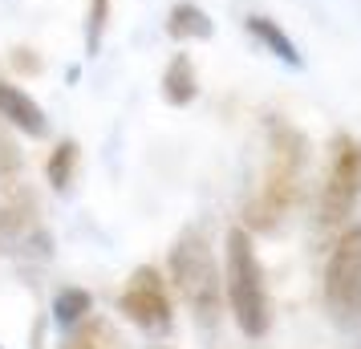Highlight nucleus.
<instances>
[{
  "label": "nucleus",
  "instance_id": "obj_1",
  "mask_svg": "<svg viewBox=\"0 0 361 349\" xmlns=\"http://www.w3.org/2000/svg\"><path fill=\"white\" fill-rule=\"evenodd\" d=\"M305 166H309V138L293 122L272 118L268 122V166H264L252 200L244 203V228L252 235H268L284 224V216L300 200Z\"/></svg>",
  "mask_w": 361,
  "mask_h": 349
},
{
  "label": "nucleus",
  "instance_id": "obj_2",
  "mask_svg": "<svg viewBox=\"0 0 361 349\" xmlns=\"http://www.w3.org/2000/svg\"><path fill=\"white\" fill-rule=\"evenodd\" d=\"M224 305L231 309V321L247 341L268 337L272 300H268V284H264V264L256 256V235L244 224L228 228V235H224Z\"/></svg>",
  "mask_w": 361,
  "mask_h": 349
},
{
  "label": "nucleus",
  "instance_id": "obj_3",
  "mask_svg": "<svg viewBox=\"0 0 361 349\" xmlns=\"http://www.w3.org/2000/svg\"><path fill=\"white\" fill-rule=\"evenodd\" d=\"M166 272H171V284H175V293L183 297V305L195 313V321L215 325L219 321V309H224V268L215 260L207 235L195 232V228H187L171 244Z\"/></svg>",
  "mask_w": 361,
  "mask_h": 349
},
{
  "label": "nucleus",
  "instance_id": "obj_4",
  "mask_svg": "<svg viewBox=\"0 0 361 349\" xmlns=\"http://www.w3.org/2000/svg\"><path fill=\"white\" fill-rule=\"evenodd\" d=\"M321 297L337 329H361V224L345 228L333 240L321 272Z\"/></svg>",
  "mask_w": 361,
  "mask_h": 349
},
{
  "label": "nucleus",
  "instance_id": "obj_5",
  "mask_svg": "<svg viewBox=\"0 0 361 349\" xmlns=\"http://www.w3.org/2000/svg\"><path fill=\"white\" fill-rule=\"evenodd\" d=\"M361 200V138L349 130H337L329 138V163L325 183L317 200V224L321 228H345L357 212Z\"/></svg>",
  "mask_w": 361,
  "mask_h": 349
},
{
  "label": "nucleus",
  "instance_id": "obj_6",
  "mask_svg": "<svg viewBox=\"0 0 361 349\" xmlns=\"http://www.w3.org/2000/svg\"><path fill=\"white\" fill-rule=\"evenodd\" d=\"M118 313L142 333H166L171 329V297H166V276L154 264H142L130 272L126 288L118 293Z\"/></svg>",
  "mask_w": 361,
  "mask_h": 349
},
{
  "label": "nucleus",
  "instance_id": "obj_7",
  "mask_svg": "<svg viewBox=\"0 0 361 349\" xmlns=\"http://www.w3.org/2000/svg\"><path fill=\"white\" fill-rule=\"evenodd\" d=\"M13 183H4V200H0V248L20 252V244L37 240L41 219H37V200L25 187H13Z\"/></svg>",
  "mask_w": 361,
  "mask_h": 349
},
{
  "label": "nucleus",
  "instance_id": "obj_8",
  "mask_svg": "<svg viewBox=\"0 0 361 349\" xmlns=\"http://www.w3.org/2000/svg\"><path fill=\"white\" fill-rule=\"evenodd\" d=\"M0 122L17 134H29V138H45L49 134L45 106L29 90H20L17 82H4V78H0Z\"/></svg>",
  "mask_w": 361,
  "mask_h": 349
},
{
  "label": "nucleus",
  "instance_id": "obj_9",
  "mask_svg": "<svg viewBox=\"0 0 361 349\" xmlns=\"http://www.w3.org/2000/svg\"><path fill=\"white\" fill-rule=\"evenodd\" d=\"M244 33L252 37L264 53H272L280 66L305 69V57H300V49H296V41L288 37V29H284L276 17H268V13H247L244 17Z\"/></svg>",
  "mask_w": 361,
  "mask_h": 349
},
{
  "label": "nucleus",
  "instance_id": "obj_10",
  "mask_svg": "<svg viewBox=\"0 0 361 349\" xmlns=\"http://www.w3.org/2000/svg\"><path fill=\"white\" fill-rule=\"evenodd\" d=\"M159 94H163V102L175 106V110H187V106L199 98V69H195V61H191L187 49H175L166 57L163 78H159Z\"/></svg>",
  "mask_w": 361,
  "mask_h": 349
},
{
  "label": "nucleus",
  "instance_id": "obj_11",
  "mask_svg": "<svg viewBox=\"0 0 361 349\" xmlns=\"http://www.w3.org/2000/svg\"><path fill=\"white\" fill-rule=\"evenodd\" d=\"M163 29H166L171 41L187 45V41H212L215 37V20H212V13H207L203 4H195V0H175V4L166 8Z\"/></svg>",
  "mask_w": 361,
  "mask_h": 349
},
{
  "label": "nucleus",
  "instance_id": "obj_12",
  "mask_svg": "<svg viewBox=\"0 0 361 349\" xmlns=\"http://www.w3.org/2000/svg\"><path fill=\"white\" fill-rule=\"evenodd\" d=\"M57 349H122V337H118V329L106 321V317H85L82 325H73V329H66V341Z\"/></svg>",
  "mask_w": 361,
  "mask_h": 349
},
{
  "label": "nucleus",
  "instance_id": "obj_13",
  "mask_svg": "<svg viewBox=\"0 0 361 349\" xmlns=\"http://www.w3.org/2000/svg\"><path fill=\"white\" fill-rule=\"evenodd\" d=\"M78 166H82V147L78 138H61L45 159V179L53 191H69V183L78 179Z\"/></svg>",
  "mask_w": 361,
  "mask_h": 349
},
{
  "label": "nucleus",
  "instance_id": "obj_14",
  "mask_svg": "<svg viewBox=\"0 0 361 349\" xmlns=\"http://www.w3.org/2000/svg\"><path fill=\"white\" fill-rule=\"evenodd\" d=\"M90 313H94V293H90V288H82V284L57 288V297H53V321H57L61 329L82 325Z\"/></svg>",
  "mask_w": 361,
  "mask_h": 349
},
{
  "label": "nucleus",
  "instance_id": "obj_15",
  "mask_svg": "<svg viewBox=\"0 0 361 349\" xmlns=\"http://www.w3.org/2000/svg\"><path fill=\"white\" fill-rule=\"evenodd\" d=\"M110 13L114 0H85V25H82V41H85V57H98L106 29H110Z\"/></svg>",
  "mask_w": 361,
  "mask_h": 349
},
{
  "label": "nucleus",
  "instance_id": "obj_16",
  "mask_svg": "<svg viewBox=\"0 0 361 349\" xmlns=\"http://www.w3.org/2000/svg\"><path fill=\"white\" fill-rule=\"evenodd\" d=\"M20 166H25V154H20V142L8 134V126L0 122V187L13 183L20 175Z\"/></svg>",
  "mask_w": 361,
  "mask_h": 349
},
{
  "label": "nucleus",
  "instance_id": "obj_17",
  "mask_svg": "<svg viewBox=\"0 0 361 349\" xmlns=\"http://www.w3.org/2000/svg\"><path fill=\"white\" fill-rule=\"evenodd\" d=\"M8 66L17 69V73H25V78H33V73L45 69V57H41L37 49H29V45H17V49L8 53Z\"/></svg>",
  "mask_w": 361,
  "mask_h": 349
},
{
  "label": "nucleus",
  "instance_id": "obj_18",
  "mask_svg": "<svg viewBox=\"0 0 361 349\" xmlns=\"http://www.w3.org/2000/svg\"><path fill=\"white\" fill-rule=\"evenodd\" d=\"M150 349H171V345H150Z\"/></svg>",
  "mask_w": 361,
  "mask_h": 349
},
{
  "label": "nucleus",
  "instance_id": "obj_19",
  "mask_svg": "<svg viewBox=\"0 0 361 349\" xmlns=\"http://www.w3.org/2000/svg\"><path fill=\"white\" fill-rule=\"evenodd\" d=\"M357 349H361V345H357Z\"/></svg>",
  "mask_w": 361,
  "mask_h": 349
}]
</instances>
